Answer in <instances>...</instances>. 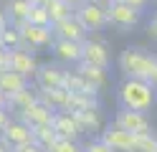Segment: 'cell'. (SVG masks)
Wrapping results in <instances>:
<instances>
[{
  "mask_svg": "<svg viewBox=\"0 0 157 152\" xmlns=\"http://www.w3.org/2000/svg\"><path fill=\"white\" fill-rule=\"evenodd\" d=\"M117 99H119L122 109L150 111L157 104V89L150 81H142V79H124L117 86Z\"/></svg>",
  "mask_w": 157,
  "mask_h": 152,
  "instance_id": "obj_1",
  "label": "cell"
},
{
  "mask_svg": "<svg viewBox=\"0 0 157 152\" xmlns=\"http://www.w3.org/2000/svg\"><path fill=\"white\" fill-rule=\"evenodd\" d=\"M155 64H157V56H152L150 51H144L140 46H129L119 53V71L124 74V79L150 81Z\"/></svg>",
  "mask_w": 157,
  "mask_h": 152,
  "instance_id": "obj_2",
  "label": "cell"
},
{
  "mask_svg": "<svg viewBox=\"0 0 157 152\" xmlns=\"http://www.w3.org/2000/svg\"><path fill=\"white\" fill-rule=\"evenodd\" d=\"M106 15H109V25H114L117 30L124 33V30H132L142 20V10L127 5V3H122V0H114V3L109 5V10H106Z\"/></svg>",
  "mask_w": 157,
  "mask_h": 152,
  "instance_id": "obj_3",
  "label": "cell"
},
{
  "mask_svg": "<svg viewBox=\"0 0 157 152\" xmlns=\"http://www.w3.org/2000/svg\"><path fill=\"white\" fill-rule=\"evenodd\" d=\"M76 18L81 20V25L89 30V33H96V30H101L109 25V15H106V8H101L99 3H94V0H86L84 5L76 8Z\"/></svg>",
  "mask_w": 157,
  "mask_h": 152,
  "instance_id": "obj_4",
  "label": "cell"
},
{
  "mask_svg": "<svg viewBox=\"0 0 157 152\" xmlns=\"http://www.w3.org/2000/svg\"><path fill=\"white\" fill-rule=\"evenodd\" d=\"M8 68L15 71V74H21V76H25L28 81H31V79H36L38 68H41V64H38V58H36V51H31V48H25V46H23V48L10 51Z\"/></svg>",
  "mask_w": 157,
  "mask_h": 152,
  "instance_id": "obj_5",
  "label": "cell"
},
{
  "mask_svg": "<svg viewBox=\"0 0 157 152\" xmlns=\"http://www.w3.org/2000/svg\"><path fill=\"white\" fill-rule=\"evenodd\" d=\"M114 124L124 132H132V134H147V132H152V122L147 117V111H132V109H122V107L114 117Z\"/></svg>",
  "mask_w": 157,
  "mask_h": 152,
  "instance_id": "obj_6",
  "label": "cell"
},
{
  "mask_svg": "<svg viewBox=\"0 0 157 152\" xmlns=\"http://www.w3.org/2000/svg\"><path fill=\"white\" fill-rule=\"evenodd\" d=\"M99 139L104 142V145H109L114 152H134V147H137V134L124 132V129H119L117 124L104 127Z\"/></svg>",
  "mask_w": 157,
  "mask_h": 152,
  "instance_id": "obj_7",
  "label": "cell"
},
{
  "mask_svg": "<svg viewBox=\"0 0 157 152\" xmlns=\"http://www.w3.org/2000/svg\"><path fill=\"white\" fill-rule=\"evenodd\" d=\"M0 142L13 152L15 147H21V145H31V142H36V134H33V129L28 124H23L21 119H13L5 132H0Z\"/></svg>",
  "mask_w": 157,
  "mask_h": 152,
  "instance_id": "obj_8",
  "label": "cell"
},
{
  "mask_svg": "<svg viewBox=\"0 0 157 152\" xmlns=\"http://www.w3.org/2000/svg\"><path fill=\"white\" fill-rule=\"evenodd\" d=\"M21 36H23V46L31 48V51L51 48L53 41H56L51 25H31V23H25V25L21 28Z\"/></svg>",
  "mask_w": 157,
  "mask_h": 152,
  "instance_id": "obj_9",
  "label": "cell"
},
{
  "mask_svg": "<svg viewBox=\"0 0 157 152\" xmlns=\"http://www.w3.org/2000/svg\"><path fill=\"white\" fill-rule=\"evenodd\" d=\"M66 74L68 71L56 66V64H43L36 74V89L46 91V89H66Z\"/></svg>",
  "mask_w": 157,
  "mask_h": 152,
  "instance_id": "obj_10",
  "label": "cell"
},
{
  "mask_svg": "<svg viewBox=\"0 0 157 152\" xmlns=\"http://www.w3.org/2000/svg\"><path fill=\"white\" fill-rule=\"evenodd\" d=\"M51 30H53L56 41H76V43H86V41H89V30L81 25V20H78L76 15L51 25Z\"/></svg>",
  "mask_w": 157,
  "mask_h": 152,
  "instance_id": "obj_11",
  "label": "cell"
},
{
  "mask_svg": "<svg viewBox=\"0 0 157 152\" xmlns=\"http://www.w3.org/2000/svg\"><path fill=\"white\" fill-rule=\"evenodd\" d=\"M53 56L68 66H78L84 61V43H76V41H53Z\"/></svg>",
  "mask_w": 157,
  "mask_h": 152,
  "instance_id": "obj_12",
  "label": "cell"
},
{
  "mask_svg": "<svg viewBox=\"0 0 157 152\" xmlns=\"http://www.w3.org/2000/svg\"><path fill=\"white\" fill-rule=\"evenodd\" d=\"M53 129H56V134L61 137V139H74V142H78V137L84 134L78 119L71 114V111H56Z\"/></svg>",
  "mask_w": 157,
  "mask_h": 152,
  "instance_id": "obj_13",
  "label": "cell"
},
{
  "mask_svg": "<svg viewBox=\"0 0 157 152\" xmlns=\"http://www.w3.org/2000/svg\"><path fill=\"white\" fill-rule=\"evenodd\" d=\"M38 101H41V94H38V89H36V86H25L23 91H18V94L8 96V111L21 117L23 111H28L31 107H36Z\"/></svg>",
  "mask_w": 157,
  "mask_h": 152,
  "instance_id": "obj_14",
  "label": "cell"
},
{
  "mask_svg": "<svg viewBox=\"0 0 157 152\" xmlns=\"http://www.w3.org/2000/svg\"><path fill=\"white\" fill-rule=\"evenodd\" d=\"M84 61L99 68H109V48L99 38H89L84 43Z\"/></svg>",
  "mask_w": 157,
  "mask_h": 152,
  "instance_id": "obj_15",
  "label": "cell"
},
{
  "mask_svg": "<svg viewBox=\"0 0 157 152\" xmlns=\"http://www.w3.org/2000/svg\"><path fill=\"white\" fill-rule=\"evenodd\" d=\"M18 119H21L23 124H28L31 129H36V127H43V124H53L56 111H53V109H48L46 104H41V101H38L36 107H31L28 111H23Z\"/></svg>",
  "mask_w": 157,
  "mask_h": 152,
  "instance_id": "obj_16",
  "label": "cell"
},
{
  "mask_svg": "<svg viewBox=\"0 0 157 152\" xmlns=\"http://www.w3.org/2000/svg\"><path fill=\"white\" fill-rule=\"evenodd\" d=\"M41 94V104H46L53 111H68V104H71V91L68 89H46L38 91Z\"/></svg>",
  "mask_w": 157,
  "mask_h": 152,
  "instance_id": "obj_17",
  "label": "cell"
},
{
  "mask_svg": "<svg viewBox=\"0 0 157 152\" xmlns=\"http://www.w3.org/2000/svg\"><path fill=\"white\" fill-rule=\"evenodd\" d=\"M25 86H31V81H28L25 76L15 74V71H10V68L0 71V91H3L5 96H13V94H18V91H23Z\"/></svg>",
  "mask_w": 157,
  "mask_h": 152,
  "instance_id": "obj_18",
  "label": "cell"
},
{
  "mask_svg": "<svg viewBox=\"0 0 157 152\" xmlns=\"http://www.w3.org/2000/svg\"><path fill=\"white\" fill-rule=\"evenodd\" d=\"M31 8H33V5L28 3V0H8V3H5V13H8V18H10V25L23 28V25L28 23Z\"/></svg>",
  "mask_w": 157,
  "mask_h": 152,
  "instance_id": "obj_19",
  "label": "cell"
},
{
  "mask_svg": "<svg viewBox=\"0 0 157 152\" xmlns=\"http://www.w3.org/2000/svg\"><path fill=\"white\" fill-rule=\"evenodd\" d=\"M76 71L86 79V84L94 86L96 91L104 89L106 84H109V76H106V68H99V66H91V64H86V61H81V64L76 66Z\"/></svg>",
  "mask_w": 157,
  "mask_h": 152,
  "instance_id": "obj_20",
  "label": "cell"
},
{
  "mask_svg": "<svg viewBox=\"0 0 157 152\" xmlns=\"http://www.w3.org/2000/svg\"><path fill=\"white\" fill-rule=\"evenodd\" d=\"M71 114L78 119V124H81V132H99V129H104V122H101V114H99V109L71 111Z\"/></svg>",
  "mask_w": 157,
  "mask_h": 152,
  "instance_id": "obj_21",
  "label": "cell"
},
{
  "mask_svg": "<svg viewBox=\"0 0 157 152\" xmlns=\"http://www.w3.org/2000/svg\"><path fill=\"white\" fill-rule=\"evenodd\" d=\"M66 89L71 91V94H89V96H96V94H99V91H96L94 86H89V84H86V79L78 74L76 68L66 74Z\"/></svg>",
  "mask_w": 157,
  "mask_h": 152,
  "instance_id": "obj_22",
  "label": "cell"
},
{
  "mask_svg": "<svg viewBox=\"0 0 157 152\" xmlns=\"http://www.w3.org/2000/svg\"><path fill=\"white\" fill-rule=\"evenodd\" d=\"M46 10H48V15H51V25H56V23H61V20H68V18L76 15V10L71 5H66L63 0H48Z\"/></svg>",
  "mask_w": 157,
  "mask_h": 152,
  "instance_id": "obj_23",
  "label": "cell"
},
{
  "mask_svg": "<svg viewBox=\"0 0 157 152\" xmlns=\"http://www.w3.org/2000/svg\"><path fill=\"white\" fill-rule=\"evenodd\" d=\"M0 43H3L8 51L23 48V36H21V28H15V25H8V28L3 30V38H0Z\"/></svg>",
  "mask_w": 157,
  "mask_h": 152,
  "instance_id": "obj_24",
  "label": "cell"
},
{
  "mask_svg": "<svg viewBox=\"0 0 157 152\" xmlns=\"http://www.w3.org/2000/svg\"><path fill=\"white\" fill-rule=\"evenodd\" d=\"M33 134H36V142L41 145L43 150H48L53 145V142L58 139V134H56V129H53V124H43V127H36L33 129Z\"/></svg>",
  "mask_w": 157,
  "mask_h": 152,
  "instance_id": "obj_25",
  "label": "cell"
},
{
  "mask_svg": "<svg viewBox=\"0 0 157 152\" xmlns=\"http://www.w3.org/2000/svg\"><path fill=\"white\" fill-rule=\"evenodd\" d=\"M134 152H157V137H155V132L137 134V147H134Z\"/></svg>",
  "mask_w": 157,
  "mask_h": 152,
  "instance_id": "obj_26",
  "label": "cell"
},
{
  "mask_svg": "<svg viewBox=\"0 0 157 152\" xmlns=\"http://www.w3.org/2000/svg\"><path fill=\"white\" fill-rule=\"evenodd\" d=\"M46 152H84V145H78V142H74V139H61L58 137Z\"/></svg>",
  "mask_w": 157,
  "mask_h": 152,
  "instance_id": "obj_27",
  "label": "cell"
},
{
  "mask_svg": "<svg viewBox=\"0 0 157 152\" xmlns=\"http://www.w3.org/2000/svg\"><path fill=\"white\" fill-rule=\"evenodd\" d=\"M28 23H31V25H51V15H48L46 8H31Z\"/></svg>",
  "mask_w": 157,
  "mask_h": 152,
  "instance_id": "obj_28",
  "label": "cell"
},
{
  "mask_svg": "<svg viewBox=\"0 0 157 152\" xmlns=\"http://www.w3.org/2000/svg\"><path fill=\"white\" fill-rule=\"evenodd\" d=\"M84 152H114L109 145H104L101 139H89L84 142Z\"/></svg>",
  "mask_w": 157,
  "mask_h": 152,
  "instance_id": "obj_29",
  "label": "cell"
},
{
  "mask_svg": "<svg viewBox=\"0 0 157 152\" xmlns=\"http://www.w3.org/2000/svg\"><path fill=\"white\" fill-rule=\"evenodd\" d=\"M13 152H46L38 142H31V145H21V147H15Z\"/></svg>",
  "mask_w": 157,
  "mask_h": 152,
  "instance_id": "obj_30",
  "label": "cell"
},
{
  "mask_svg": "<svg viewBox=\"0 0 157 152\" xmlns=\"http://www.w3.org/2000/svg\"><path fill=\"white\" fill-rule=\"evenodd\" d=\"M13 122V117H10V111L8 109H0V132H5L8 129V124Z\"/></svg>",
  "mask_w": 157,
  "mask_h": 152,
  "instance_id": "obj_31",
  "label": "cell"
},
{
  "mask_svg": "<svg viewBox=\"0 0 157 152\" xmlns=\"http://www.w3.org/2000/svg\"><path fill=\"white\" fill-rule=\"evenodd\" d=\"M147 36L157 41V13H155V15L150 18V23H147Z\"/></svg>",
  "mask_w": 157,
  "mask_h": 152,
  "instance_id": "obj_32",
  "label": "cell"
},
{
  "mask_svg": "<svg viewBox=\"0 0 157 152\" xmlns=\"http://www.w3.org/2000/svg\"><path fill=\"white\" fill-rule=\"evenodd\" d=\"M8 58H10V51H8L3 43H0V71L8 68Z\"/></svg>",
  "mask_w": 157,
  "mask_h": 152,
  "instance_id": "obj_33",
  "label": "cell"
},
{
  "mask_svg": "<svg viewBox=\"0 0 157 152\" xmlns=\"http://www.w3.org/2000/svg\"><path fill=\"white\" fill-rule=\"evenodd\" d=\"M122 3L132 5V8H137V10H144L147 5H150V0H122Z\"/></svg>",
  "mask_w": 157,
  "mask_h": 152,
  "instance_id": "obj_34",
  "label": "cell"
},
{
  "mask_svg": "<svg viewBox=\"0 0 157 152\" xmlns=\"http://www.w3.org/2000/svg\"><path fill=\"white\" fill-rule=\"evenodd\" d=\"M8 25H10V18H8V13H5V8H0V30H5Z\"/></svg>",
  "mask_w": 157,
  "mask_h": 152,
  "instance_id": "obj_35",
  "label": "cell"
},
{
  "mask_svg": "<svg viewBox=\"0 0 157 152\" xmlns=\"http://www.w3.org/2000/svg\"><path fill=\"white\" fill-rule=\"evenodd\" d=\"M63 3H66V5H71V8L76 10L78 5H84V3H86V0H63Z\"/></svg>",
  "mask_w": 157,
  "mask_h": 152,
  "instance_id": "obj_36",
  "label": "cell"
},
{
  "mask_svg": "<svg viewBox=\"0 0 157 152\" xmlns=\"http://www.w3.org/2000/svg\"><path fill=\"white\" fill-rule=\"evenodd\" d=\"M150 84L157 89V64H155V68H152V76H150Z\"/></svg>",
  "mask_w": 157,
  "mask_h": 152,
  "instance_id": "obj_37",
  "label": "cell"
},
{
  "mask_svg": "<svg viewBox=\"0 0 157 152\" xmlns=\"http://www.w3.org/2000/svg\"><path fill=\"white\" fill-rule=\"evenodd\" d=\"M28 3H31L33 8H46V3H48V0H28Z\"/></svg>",
  "mask_w": 157,
  "mask_h": 152,
  "instance_id": "obj_38",
  "label": "cell"
},
{
  "mask_svg": "<svg viewBox=\"0 0 157 152\" xmlns=\"http://www.w3.org/2000/svg\"><path fill=\"white\" fill-rule=\"evenodd\" d=\"M0 109H8V96L0 91Z\"/></svg>",
  "mask_w": 157,
  "mask_h": 152,
  "instance_id": "obj_39",
  "label": "cell"
},
{
  "mask_svg": "<svg viewBox=\"0 0 157 152\" xmlns=\"http://www.w3.org/2000/svg\"><path fill=\"white\" fill-rule=\"evenodd\" d=\"M0 152H10V150H8V147L3 145V142H0Z\"/></svg>",
  "mask_w": 157,
  "mask_h": 152,
  "instance_id": "obj_40",
  "label": "cell"
},
{
  "mask_svg": "<svg viewBox=\"0 0 157 152\" xmlns=\"http://www.w3.org/2000/svg\"><path fill=\"white\" fill-rule=\"evenodd\" d=\"M0 38H3V30H0Z\"/></svg>",
  "mask_w": 157,
  "mask_h": 152,
  "instance_id": "obj_41",
  "label": "cell"
}]
</instances>
